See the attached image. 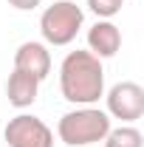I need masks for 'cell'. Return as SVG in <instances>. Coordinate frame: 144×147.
<instances>
[{
	"label": "cell",
	"instance_id": "5",
	"mask_svg": "<svg viewBox=\"0 0 144 147\" xmlns=\"http://www.w3.org/2000/svg\"><path fill=\"white\" fill-rule=\"evenodd\" d=\"M105 102H108L105 113L110 119H122L124 125L144 116V88L139 82H116L105 93Z\"/></svg>",
	"mask_w": 144,
	"mask_h": 147
},
{
	"label": "cell",
	"instance_id": "1",
	"mask_svg": "<svg viewBox=\"0 0 144 147\" xmlns=\"http://www.w3.org/2000/svg\"><path fill=\"white\" fill-rule=\"evenodd\" d=\"M59 91L62 99L76 108L96 105L105 96V65L90 51H68L59 65Z\"/></svg>",
	"mask_w": 144,
	"mask_h": 147
},
{
	"label": "cell",
	"instance_id": "6",
	"mask_svg": "<svg viewBox=\"0 0 144 147\" xmlns=\"http://www.w3.org/2000/svg\"><path fill=\"white\" fill-rule=\"evenodd\" d=\"M14 68L31 74V76H37L42 82L51 74V51H48V45L37 42V40H28V42L17 45V51H14Z\"/></svg>",
	"mask_w": 144,
	"mask_h": 147
},
{
	"label": "cell",
	"instance_id": "3",
	"mask_svg": "<svg viewBox=\"0 0 144 147\" xmlns=\"http://www.w3.org/2000/svg\"><path fill=\"white\" fill-rule=\"evenodd\" d=\"M85 23V11L82 6H76L73 0H57L51 6L42 9L40 14V34H42V42L45 45H71L79 28Z\"/></svg>",
	"mask_w": 144,
	"mask_h": 147
},
{
	"label": "cell",
	"instance_id": "8",
	"mask_svg": "<svg viewBox=\"0 0 144 147\" xmlns=\"http://www.w3.org/2000/svg\"><path fill=\"white\" fill-rule=\"evenodd\" d=\"M37 93H40V79L31 76V74L26 71H14L9 74V82H6V99H9V105H14V108H31L37 102Z\"/></svg>",
	"mask_w": 144,
	"mask_h": 147
},
{
	"label": "cell",
	"instance_id": "9",
	"mask_svg": "<svg viewBox=\"0 0 144 147\" xmlns=\"http://www.w3.org/2000/svg\"><path fill=\"white\" fill-rule=\"evenodd\" d=\"M105 147H144V136L139 127L133 125H122V127H110L105 136Z\"/></svg>",
	"mask_w": 144,
	"mask_h": 147
},
{
	"label": "cell",
	"instance_id": "7",
	"mask_svg": "<svg viewBox=\"0 0 144 147\" xmlns=\"http://www.w3.org/2000/svg\"><path fill=\"white\" fill-rule=\"evenodd\" d=\"M122 48V28L113 20H96L88 28V51L99 59H110Z\"/></svg>",
	"mask_w": 144,
	"mask_h": 147
},
{
	"label": "cell",
	"instance_id": "4",
	"mask_svg": "<svg viewBox=\"0 0 144 147\" xmlns=\"http://www.w3.org/2000/svg\"><path fill=\"white\" fill-rule=\"evenodd\" d=\"M9 147H54V130L34 113H17L3 130Z\"/></svg>",
	"mask_w": 144,
	"mask_h": 147
},
{
	"label": "cell",
	"instance_id": "11",
	"mask_svg": "<svg viewBox=\"0 0 144 147\" xmlns=\"http://www.w3.org/2000/svg\"><path fill=\"white\" fill-rule=\"evenodd\" d=\"M9 6H14L17 11H34L37 6H42V0H9Z\"/></svg>",
	"mask_w": 144,
	"mask_h": 147
},
{
	"label": "cell",
	"instance_id": "2",
	"mask_svg": "<svg viewBox=\"0 0 144 147\" xmlns=\"http://www.w3.org/2000/svg\"><path fill=\"white\" fill-rule=\"evenodd\" d=\"M110 127L113 125H110V116L105 110L93 108V105H82V108H73L59 116L57 136L68 147H93L105 142Z\"/></svg>",
	"mask_w": 144,
	"mask_h": 147
},
{
	"label": "cell",
	"instance_id": "10",
	"mask_svg": "<svg viewBox=\"0 0 144 147\" xmlns=\"http://www.w3.org/2000/svg\"><path fill=\"white\" fill-rule=\"evenodd\" d=\"M122 6H124V0H88V9H90L99 20L116 17V14L122 11Z\"/></svg>",
	"mask_w": 144,
	"mask_h": 147
}]
</instances>
